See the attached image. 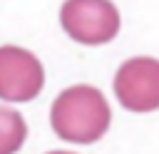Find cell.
<instances>
[{"instance_id": "5", "label": "cell", "mask_w": 159, "mask_h": 154, "mask_svg": "<svg viewBox=\"0 0 159 154\" xmlns=\"http://www.w3.org/2000/svg\"><path fill=\"white\" fill-rule=\"evenodd\" d=\"M27 139V124L17 109L0 104V154H15Z\"/></svg>"}, {"instance_id": "3", "label": "cell", "mask_w": 159, "mask_h": 154, "mask_svg": "<svg viewBox=\"0 0 159 154\" xmlns=\"http://www.w3.org/2000/svg\"><path fill=\"white\" fill-rule=\"evenodd\" d=\"M45 84L42 62L25 47L0 45V99L30 102Z\"/></svg>"}, {"instance_id": "2", "label": "cell", "mask_w": 159, "mask_h": 154, "mask_svg": "<svg viewBox=\"0 0 159 154\" xmlns=\"http://www.w3.org/2000/svg\"><path fill=\"white\" fill-rule=\"evenodd\" d=\"M65 32L82 45H104L119 32V10L104 0H72L60 10Z\"/></svg>"}, {"instance_id": "6", "label": "cell", "mask_w": 159, "mask_h": 154, "mask_svg": "<svg viewBox=\"0 0 159 154\" xmlns=\"http://www.w3.org/2000/svg\"><path fill=\"white\" fill-rule=\"evenodd\" d=\"M47 154H75V152H47Z\"/></svg>"}, {"instance_id": "1", "label": "cell", "mask_w": 159, "mask_h": 154, "mask_svg": "<svg viewBox=\"0 0 159 154\" xmlns=\"http://www.w3.org/2000/svg\"><path fill=\"white\" fill-rule=\"evenodd\" d=\"M112 112L104 94L92 84H72L62 89L50 109L55 134L70 144H92L109 129Z\"/></svg>"}, {"instance_id": "4", "label": "cell", "mask_w": 159, "mask_h": 154, "mask_svg": "<svg viewBox=\"0 0 159 154\" xmlns=\"http://www.w3.org/2000/svg\"><path fill=\"white\" fill-rule=\"evenodd\" d=\"M114 94L129 112L159 109V60L132 57L114 75Z\"/></svg>"}]
</instances>
